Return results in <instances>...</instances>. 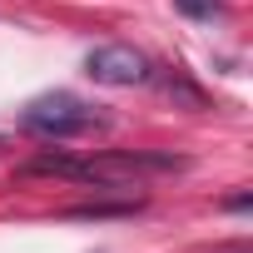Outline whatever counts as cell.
I'll use <instances>...</instances> for the list:
<instances>
[{
  "instance_id": "5b68a950",
  "label": "cell",
  "mask_w": 253,
  "mask_h": 253,
  "mask_svg": "<svg viewBox=\"0 0 253 253\" xmlns=\"http://www.w3.org/2000/svg\"><path fill=\"white\" fill-rule=\"evenodd\" d=\"M174 5H179L184 15H194V20H213V15H223V0H174Z\"/></svg>"
},
{
  "instance_id": "7a4b0ae2",
  "label": "cell",
  "mask_w": 253,
  "mask_h": 253,
  "mask_svg": "<svg viewBox=\"0 0 253 253\" xmlns=\"http://www.w3.org/2000/svg\"><path fill=\"white\" fill-rule=\"evenodd\" d=\"M84 75H89L94 84L134 89V84H144L154 70H149V60H144L134 45H99V50H89V60H84Z\"/></svg>"
},
{
  "instance_id": "6da1fadb",
  "label": "cell",
  "mask_w": 253,
  "mask_h": 253,
  "mask_svg": "<svg viewBox=\"0 0 253 253\" xmlns=\"http://www.w3.org/2000/svg\"><path fill=\"white\" fill-rule=\"evenodd\" d=\"M20 124H25V129H35V134H50V139H70V134H84V129H94V124H104V119H99L84 99L55 89V94L30 99L25 114H20Z\"/></svg>"
},
{
  "instance_id": "277c9868",
  "label": "cell",
  "mask_w": 253,
  "mask_h": 253,
  "mask_svg": "<svg viewBox=\"0 0 253 253\" xmlns=\"http://www.w3.org/2000/svg\"><path fill=\"white\" fill-rule=\"evenodd\" d=\"M139 199H124V204H80L70 209V218H114V213H134Z\"/></svg>"
},
{
  "instance_id": "3957f363",
  "label": "cell",
  "mask_w": 253,
  "mask_h": 253,
  "mask_svg": "<svg viewBox=\"0 0 253 253\" xmlns=\"http://www.w3.org/2000/svg\"><path fill=\"white\" fill-rule=\"evenodd\" d=\"M25 174H60V179H75V174H80V159H70V154H35V159L25 164Z\"/></svg>"
}]
</instances>
